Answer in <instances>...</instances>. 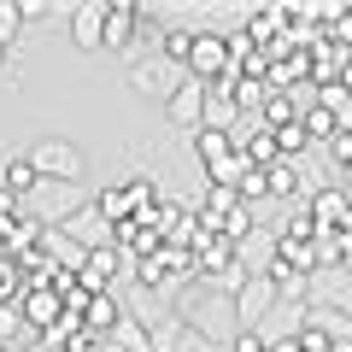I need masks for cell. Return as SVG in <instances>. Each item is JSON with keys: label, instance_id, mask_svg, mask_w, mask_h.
<instances>
[{"label": "cell", "instance_id": "cell-35", "mask_svg": "<svg viewBox=\"0 0 352 352\" xmlns=\"http://www.w3.org/2000/svg\"><path fill=\"white\" fill-rule=\"evenodd\" d=\"M335 300H340V311L352 317V276H340V294H335Z\"/></svg>", "mask_w": 352, "mask_h": 352}, {"label": "cell", "instance_id": "cell-20", "mask_svg": "<svg viewBox=\"0 0 352 352\" xmlns=\"http://www.w3.org/2000/svg\"><path fill=\"white\" fill-rule=\"evenodd\" d=\"M317 106H323L329 118L340 124V135H352V94L340 82H329V88H317Z\"/></svg>", "mask_w": 352, "mask_h": 352}, {"label": "cell", "instance_id": "cell-5", "mask_svg": "<svg viewBox=\"0 0 352 352\" xmlns=\"http://www.w3.org/2000/svg\"><path fill=\"white\" fill-rule=\"evenodd\" d=\"M276 305H282V294L270 288L264 276H247V288L235 294V323L241 329H264V317H276Z\"/></svg>", "mask_w": 352, "mask_h": 352}, {"label": "cell", "instance_id": "cell-1", "mask_svg": "<svg viewBox=\"0 0 352 352\" xmlns=\"http://www.w3.org/2000/svg\"><path fill=\"white\" fill-rule=\"evenodd\" d=\"M176 317H182L188 329H200V340H235V335L223 329V317H235V300H229V294H217V288H206L200 305L182 300V311H176Z\"/></svg>", "mask_w": 352, "mask_h": 352}, {"label": "cell", "instance_id": "cell-8", "mask_svg": "<svg viewBox=\"0 0 352 352\" xmlns=\"http://www.w3.org/2000/svg\"><path fill=\"white\" fill-rule=\"evenodd\" d=\"M71 41L82 53H106V0H82L71 12Z\"/></svg>", "mask_w": 352, "mask_h": 352}, {"label": "cell", "instance_id": "cell-34", "mask_svg": "<svg viewBox=\"0 0 352 352\" xmlns=\"http://www.w3.org/2000/svg\"><path fill=\"white\" fill-rule=\"evenodd\" d=\"M18 212H30V200H18L12 188H0V217H18Z\"/></svg>", "mask_w": 352, "mask_h": 352}, {"label": "cell", "instance_id": "cell-28", "mask_svg": "<svg viewBox=\"0 0 352 352\" xmlns=\"http://www.w3.org/2000/svg\"><path fill=\"white\" fill-rule=\"evenodd\" d=\"M241 200H247V206H264V200H270V176H264L258 170V164H247V176H241Z\"/></svg>", "mask_w": 352, "mask_h": 352}, {"label": "cell", "instance_id": "cell-10", "mask_svg": "<svg viewBox=\"0 0 352 352\" xmlns=\"http://www.w3.org/2000/svg\"><path fill=\"white\" fill-rule=\"evenodd\" d=\"M59 229H65V235H71V241H76L82 252H100V247H112V223H106V217L94 212V200H88V206H82L76 217H65Z\"/></svg>", "mask_w": 352, "mask_h": 352}, {"label": "cell", "instance_id": "cell-7", "mask_svg": "<svg viewBox=\"0 0 352 352\" xmlns=\"http://www.w3.org/2000/svg\"><path fill=\"white\" fill-rule=\"evenodd\" d=\"M41 235H47V223H41L36 212L0 217V252H12V258H24V252H36V247H41Z\"/></svg>", "mask_w": 352, "mask_h": 352}, {"label": "cell", "instance_id": "cell-36", "mask_svg": "<svg viewBox=\"0 0 352 352\" xmlns=\"http://www.w3.org/2000/svg\"><path fill=\"white\" fill-rule=\"evenodd\" d=\"M340 88H346V94H352V53H346V59H340Z\"/></svg>", "mask_w": 352, "mask_h": 352}, {"label": "cell", "instance_id": "cell-4", "mask_svg": "<svg viewBox=\"0 0 352 352\" xmlns=\"http://www.w3.org/2000/svg\"><path fill=\"white\" fill-rule=\"evenodd\" d=\"M129 270V252L124 247H100V252H88L82 270H76V288L82 294H112V282Z\"/></svg>", "mask_w": 352, "mask_h": 352}, {"label": "cell", "instance_id": "cell-26", "mask_svg": "<svg viewBox=\"0 0 352 352\" xmlns=\"http://www.w3.org/2000/svg\"><path fill=\"white\" fill-rule=\"evenodd\" d=\"M300 124H305V135H311V141H323V147H329V141L340 135V124H335V118H329V112H323L317 100H311V106L300 112Z\"/></svg>", "mask_w": 352, "mask_h": 352}, {"label": "cell", "instance_id": "cell-18", "mask_svg": "<svg viewBox=\"0 0 352 352\" xmlns=\"http://www.w3.org/2000/svg\"><path fill=\"white\" fill-rule=\"evenodd\" d=\"M94 212H100L112 229H118V223H129L135 212H129V194H124V182H106V188L94 194Z\"/></svg>", "mask_w": 352, "mask_h": 352}, {"label": "cell", "instance_id": "cell-31", "mask_svg": "<svg viewBox=\"0 0 352 352\" xmlns=\"http://www.w3.org/2000/svg\"><path fill=\"white\" fill-rule=\"evenodd\" d=\"M229 352H270V335H264V329H235Z\"/></svg>", "mask_w": 352, "mask_h": 352}, {"label": "cell", "instance_id": "cell-2", "mask_svg": "<svg viewBox=\"0 0 352 352\" xmlns=\"http://www.w3.org/2000/svg\"><path fill=\"white\" fill-rule=\"evenodd\" d=\"M30 159H36L41 182H76V176H82V153H76L71 141H59V135L36 141V147H30Z\"/></svg>", "mask_w": 352, "mask_h": 352}, {"label": "cell", "instance_id": "cell-15", "mask_svg": "<svg viewBox=\"0 0 352 352\" xmlns=\"http://www.w3.org/2000/svg\"><path fill=\"white\" fill-rule=\"evenodd\" d=\"M124 317H129V311L112 300V294H94V300H88V317H82V323H88V335H106V340H112V329L124 323Z\"/></svg>", "mask_w": 352, "mask_h": 352}, {"label": "cell", "instance_id": "cell-3", "mask_svg": "<svg viewBox=\"0 0 352 352\" xmlns=\"http://www.w3.org/2000/svg\"><path fill=\"white\" fill-rule=\"evenodd\" d=\"M206 106H212V88L194 82V76H182V82L170 88V100H164V118H170L176 129H200L206 124Z\"/></svg>", "mask_w": 352, "mask_h": 352}, {"label": "cell", "instance_id": "cell-12", "mask_svg": "<svg viewBox=\"0 0 352 352\" xmlns=\"http://www.w3.org/2000/svg\"><path fill=\"white\" fill-rule=\"evenodd\" d=\"M135 18H141V6H129V0H112L106 6V53L135 47Z\"/></svg>", "mask_w": 352, "mask_h": 352}, {"label": "cell", "instance_id": "cell-9", "mask_svg": "<svg viewBox=\"0 0 352 352\" xmlns=\"http://www.w3.org/2000/svg\"><path fill=\"white\" fill-rule=\"evenodd\" d=\"M305 212L317 217V229H340V223H346V212H352V194L340 188V182H323V188L305 194Z\"/></svg>", "mask_w": 352, "mask_h": 352}, {"label": "cell", "instance_id": "cell-29", "mask_svg": "<svg viewBox=\"0 0 352 352\" xmlns=\"http://www.w3.org/2000/svg\"><path fill=\"white\" fill-rule=\"evenodd\" d=\"M18 30H24V0H0V41L12 47Z\"/></svg>", "mask_w": 352, "mask_h": 352}, {"label": "cell", "instance_id": "cell-24", "mask_svg": "<svg viewBox=\"0 0 352 352\" xmlns=\"http://www.w3.org/2000/svg\"><path fill=\"white\" fill-rule=\"evenodd\" d=\"M235 124H241V106L229 100L223 88H212V106H206V124L200 129H235Z\"/></svg>", "mask_w": 352, "mask_h": 352}, {"label": "cell", "instance_id": "cell-11", "mask_svg": "<svg viewBox=\"0 0 352 352\" xmlns=\"http://www.w3.org/2000/svg\"><path fill=\"white\" fill-rule=\"evenodd\" d=\"M258 276H264V282H270V288L282 294V305H305V300H311V282H317V276H300L294 264H282L276 252H270V264H264Z\"/></svg>", "mask_w": 352, "mask_h": 352}, {"label": "cell", "instance_id": "cell-32", "mask_svg": "<svg viewBox=\"0 0 352 352\" xmlns=\"http://www.w3.org/2000/svg\"><path fill=\"white\" fill-rule=\"evenodd\" d=\"M323 153H329V164H335V170H346V164H352V135H335Z\"/></svg>", "mask_w": 352, "mask_h": 352}, {"label": "cell", "instance_id": "cell-21", "mask_svg": "<svg viewBox=\"0 0 352 352\" xmlns=\"http://www.w3.org/2000/svg\"><path fill=\"white\" fill-rule=\"evenodd\" d=\"M235 206H241V194H235V188H217V182H206V206H200V217H206L212 229L223 223V217L235 212Z\"/></svg>", "mask_w": 352, "mask_h": 352}, {"label": "cell", "instance_id": "cell-40", "mask_svg": "<svg viewBox=\"0 0 352 352\" xmlns=\"http://www.w3.org/2000/svg\"><path fill=\"white\" fill-rule=\"evenodd\" d=\"M0 352H12V340H0Z\"/></svg>", "mask_w": 352, "mask_h": 352}, {"label": "cell", "instance_id": "cell-38", "mask_svg": "<svg viewBox=\"0 0 352 352\" xmlns=\"http://www.w3.org/2000/svg\"><path fill=\"white\" fill-rule=\"evenodd\" d=\"M329 352H352V335H340V340H335V346H329Z\"/></svg>", "mask_w": 352, "mask_h": 352}, {"label": "cell", "instance_id": "cell-37", "mask_svg": "<svg viewBox=\"0 0 352 352\" xmlns=\"http://www.w3.org/2000/svg\"><path fill=\"white\" fill-rule=\"evenodd\" d=\"M340 276H352V241H346V258H340Z\"/></svg>", "mask_w": 352, "mask_h": 352}, {"label": "cell", "instance_id": "cell-39", "mask_svg": "<svg viewBox=\"0 0 352 352\" xmlns=\"http://www.w3.org/2000/svg\"><path fill=\"white\" fill-rule=\"evenodd\" d=\"M6 53H12V47H6V41H0V65H6Z\"/></svg>", "mask_w": 352, "mask_h": 352}, {"label": "cell", "instance_id": "cell-13", "mask_svg": "<svg viewBox=\"0 0 352 352\" xmlns=\"http://www.w3.org/2000/svg\"><path fill=\"white\" fill-rule=\"evenodd\" d=\"M0 188H12L18 200H36V194H41V170H36V159H30V153H12V159L0 164Z\"/></svg>", "mask_w": 352, "mask_h": 352}, {"label": "cell", "instance_id": "cell-17", "mask_svg": "<svg viewBox=\"0 0 352 352\" xmlns=\"http://www.w3.org/2000/svg\"><path fill=\"white\" fill-rule=\"evenodd\" d=\"M276 258L294 264L300 276H323V264H317V241H276Z\"/></svg>", "mask_w": 352, "mask_h": 352}, {"label": "cell", "instance_id": "cell-25", "mask_svg": "<svg viewBox=\"0 0 352 352\" xmlns=\"http://www.w3.org/2000/svg\"><path fill=\"white\" fill-rule=\"evenodd\" d=\"M18 300H24V270L12 252H0V305H18Z\"/></svg>", "mask_w": 352, "mask_h": 352}, {"label": "cell", "instance_id": "cell-33", "mask_svg": "<svg viewBox=\"0 0 352 352\" xmlns=\"http://www.w3.org/2000/svg\"><path fill=\"white\" fill-rule=\"evenodd\" d=\"M18 323H24V317H18V305H0V340H12Z\"/></svg>", "mask_w": 352, "mask_h": 352}, {"label": "cell", "instance_id": "cell-16", "mask_svg": "<svg viewBox=\"0 0 352 352\" xmlns=\"http://www.w3.org/2000/svg\"><path fill=\"white\" fill-rule=\"evenodd\" d=\"M264 176H270V200H300V159H276Z\"/></svg>", "mask_w": 352, "mask_h": 352}, {"label": "cell", "instance_id": "cell-19", "mask_svg": "<svg viewBox=\"0 0 352 352\" xmlns=\"http://www.w3.org/2000/svg\"><path fill=\"white\" fill-rule=\"evenodd\" d=\"M129 88H135V94H164V100H170L176 82H164V59H141L135 71H129Z\"/></svg>", "mask_w": 352, "mask_h": 352}, {"label": "cell", "instance_id": "cell-30", "mask_svg": "<svg viewBox=\"0 0 352 352\" xmlns=\"http://www.w3.org/2000/svg\"><path fill=\"white\" fill-rule=\"evenodd\" d=\"M276 147H282V159H300V153L311 147V135H305V124H282V129H276Z\"/></svg>", "mask_w": 352, "mask_h": 352}, {"label": "cell", "instance_id": "cell-14", "mask_svg": "<svg viewBox=\"0 0 352 352\" xmlns=\"http://www.w3.org/2000/svg\"><path fill=\"white\" fill-rule=\"evenodd\" d=\"M194 159H200V176H206L212 164L235 159V135H229V129H200V135H194Z\"/></svg>", "mask_w": 352, "mask_h": 352}, {"label": "cell", "instance_id": "cell-22", "mask_svg": "<svg viewBox=\"0 0 352 352\" xmlns=\"http://www.w3.org/2000/svg\"><path fill=\"white\" fill-rule=\"evenodd\" d=\"M194 36H200V30H164V41H159V59H164V65H182V71H188Z\"/></svg>", "mask_w": 352, "mask_h": 352}, {"label": "cell", "instance_id": "cell-23", "mask_svg": "<svg viewBox=\"0 0 352 352\" xmlns=\"http://www.w3.org/2000/svg\"><path fill=\"white\" fill-rule=\"evenodd\" d=\"M276 241H317V217L305 212V200H300V206H294V212L276 223Z\"/></svg>", "mask_w": 352, "mask_h": 352}, {"label": "cell", "instance_id": "cell-27", "mask_svg": "<svg viewBox=\"0 0 352 352\" xmlns=\"http://www.w3.org/2000/svg\"><path fill=\"white\" fill-rule=\"evenodd\" d=\"M340 258H346V235H340V229H317V264L335 270Z\"/></svg>", "mask_w": 352, "mask_h": 352}, {"label": "cell", "instance_id": "cell-6", "mask_svg": "<svg viewBox=\"0 0 352 352\" xmlns=\"http://www.w3.org/2000/svg\"><path fill=\"white\" fill-rule=\"evenodd\" d=\"M18 317H24L36 335H53L59 329V317H65V300L53 288H24V300H18Z\"/></svg>", "mask_w": 352, "mask_h": 352}]
</instances>
